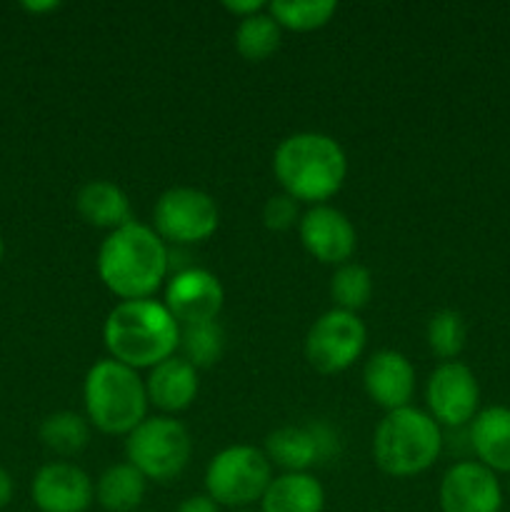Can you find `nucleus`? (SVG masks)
<instances>
[{"label":"nucleus","instance_id":"obj_1","mask_svg":"<svg viewBox=\"0 0 510 512\" xmlns=\"http://www.w3.org/2000/svg\"><path fill=\"white\" fill-rule=\"evenodd\" d=\"M98 275L105 288L120 300L153 298L170 275V248L163 238L140 220L103 238L98 248Z\"/></svg>","mask_w":510,"mask_h":512},{"label":"nucleus","instance_id":"obj_2","mask_svg":"<svg viewBox=\"0 0 510 512\" xmlns=\"http://www.w3.org/2000/svg\"><path fill=\"white\" fill-rule=\"evenodd\" d=\"M273 175L285 195L305 205H325L340 193L348 178V155L328 133L303 130L278 143Z\"/></svg>","mask_w":510,"mask_h":512},{"label":"nucleus","instance_id":"obj_3","mask_svg":"<svg viewBox=\"0 0 510 512\" xmlns=\"http://www.w3.org/2000/svg\"><path fill=\"white\" fill-rule=\"evenodd\" d=\"M108 355L133 370H150L178 355L180 323L155 298L120 300L103 323Z\"/></svg>","mask_w":510,"mask_h":512},{"label":"nucleus","instance_id":"obj_4","mask_svg":"<svg viewBox=\"0 0 510 512\" xmlns=\"http://www.w3.org/2000/svg\"><path fill=\"white\" fill-rule=\"evenodd\" d=\"M85 418L103 435L128 438L148 418L145 378L113 358L95 360L83 383Z\"/></svg>","mask_w":510,"mask_h":512},{"label":"nucleus","instance_id":"obj_5","mask_svg":"<svg viewBox=\"0 0 510 512\" xmlns=\"http://www.w3.org/2000/svg\"><path fill=\"white\" fill-rule=\"evenodd\" d=\"M445 448L443 428L428 410H390L373 433V460L390 478H415L438 463Z\"/></svg>","mask_w":510,"mask_h":512},{"label":"nucleus","instance_id":"obj_6","mask_svg":"<svg viewBox=\"0 0 510 512\" xmlns=\"http://www.w3.org/2000/svg\"><path fill=\"white\" fill-rule=\"evenodd\" d=\"M193 458L190 430L173 415H148L125 438V460L153 483L180 478Z\"/></svg>","mask_w":510,"mask_h":512},{"label":"nucleus","instance_id":"obj_7","mask_svg":"<svg viewBox=\"0 0 510 512\" xmlns=\"http://www.w3.org/2000/svg\"><path fill=\"white\" fill-rule=\"evenodd\" d=\"M273 478V463L263 448L230 445L210 458L205 468V495H210L220 508L248 510L263 500Z\"/></svg>","mask_w":510,"mask_h":512},{"label":"nucleus","instance_id":"obj_8","mask_svg":"<svg viewBox=\"0 0 510 512\" xmlns=\"http://www.w3.org/2000/svg\"><path fill=\"white\" fill-rule=\"evenodd\" d=\"M220 225V208L215 198L193 185H175L160 193L153 205V230L168 245L205 243Z\"/></svg>","mask_w":510,"mask_h":512},{"label":"nucleus","instance_id":"obj_9","mask_svg":"<svg viewBox=\"0 0 510 512\" xmlns=\"http://www.w3.org/2000/svg\"><path fill=\"white\" fill-rule=\"evenodd\" d=\"M368 343V328L360 315L328 310L310 325L305 335V360L320 375H338L353 368Z\"/></svg>","mask_w":510,"mask_h":512},{"label":"nucleus","instance_id":"obj_10","mask_svg":"<svg viewBox=\"0 0 510 512\" xmlns=\"http://www.w3.org/2000/svg\"><path fill=\"white\" fill-rule=\"evenodd\" d=\"M263 453L283 473H310L340 455V435L325 420L305 425H283L265 438Z\"/></svg>","mask_w":510,"mask_h":512},{"label":"nucleus","instance_id":"obj_11","mask_svg":"<svg viewBox=\"0 0 510 512\" xmlns=\"http://www.w3.org/2000/svg\"><path fill=\"white\" fill-rule=\"evenodd\" d=\"M425 405L440 428H468L480 413L478 378L460 360L440 363L425 383Z\"/></svg>","mask_w":510,"mask_h":512},{"label":"nucleus","instance_id":"obj_12","mask_svg":"<svg viewBox=\"0 0 510 512\" xmlns=\"http://www.w3.org/2000/svg\"><path fill=\"white\" fill-rule=\"evenodd\" d=\"M163 305L180 325L218 320L220 310L225 305L223 283L210 270L190 265V268L168 275L163 290Z\"/></svg>","mask_w":510,"mask_h":512},{"label":"nucleus","instance_id":"obj_13","mask_svg":"<svg viewBox=\"0 0 510 512\" xmlns=\"http://www.w3.org/2000/svg\"><path fill=\"white\" fill-rule=\"evenodd\" d=\"M298 235L310 258L323 265L350 263L358 248V230L343 210L333 205H313L298 223Z\"/></svg>","mask_w":510,"mask_h":512},{"label":"nucleus","instance_id":"obj_14","mask_svg":"<svg viewBox=\"0 0 510 512\" xmlns=\"http://www.w3.org/2000/svg\"><path fill=\"white\" fill-rule=\"evenodd\" d=\"M438 503L443 512H500L503 485L478 460H458L440 478Z\"/></svg>","mask_w":510,"mask_h":512},{"label":"nucleus","instance_id":"obj_15","mask_svg":"<svg viewBox=\"0 0 510 512\" xmlns=\"http://www.w3.org/2000/svg\"><path fill=\"white\" fill-rule=\"evenodd\" d=\"M30 498L40 512H88L95 503V483L80 465L55 460L33 475Z\"/></svg>","mask_w":510,"mask_h":512},{"label":"nucleus","instance_id":"obj_16","mask_svg":"<svg viewBox=\"0 0 510 512\" xmlns=\"http://www.w3.org/2000/svg\"><path fill=\"white\" fill-rule=\"evenodd\" d=\"M363 388L385 413L408 408L415 395V368L400 350H378L365 360Z\"/></svg>","mask_w":510,"mask_h":512},{"label":"nucleus","instance_id":"obj_17","mask_svg":"<svg viewBox=\"0 0 510 512\" xmlns=\"http://www.w3.org/2000/svg\"><path fill=\"white\" fill-rule=\"evenodd\" d=\"M148 403L160 410V415H178L195 403L200 393V370H195L180 355L163 360L150 368L145 378Z\"/></svg>","mask_w":510,"mask_h":512},{"label":"nucleus","instance_id":"obj_18","mask_svg":"<svg viewBox=\"0 0 510 512\" xmlns=\"http://www.w3.org/2000/svg\"><path fill=\"white\" fill-rule=\"evenodd\" d=\"M468 445L475 460L488 470L510 475V408L490 405L468 425Z\"/></svg>","mask_w":510,"mask_h":512},{"label":"nucleus","instance_id":"obj_19","mask_svg":"<svg viewBox=\"0 0 510 512\" xmlns=\"http://www.w3.org/2000/svg\"><path fill=\"white\" fill-rule=\"evenodd\" d=\"M75 210L90 228L108 230V233L133 220L130 198L125 195V190L113 180L103 178L80 185V190L75 193Z\"/></svg>","mask_w":510,"mask_h":512},{"label":"nucleus","instance_id":"obj_20","mask_svg":"<svg viewBox=\"0 0 510 512\" xmlns=\"http://www.w3.org/2000/svg\"><path fill=\"white\" fill-rule=\"evenodd\" d=\"M325 488L313 473H283L270 480L260 512H323Z\"/></svg>","mask_w":510,"mask_h":512},{"label":"nucleus","instance_id":"obj_21","mask_svg":"<svg viewBox=\"0 0 510 512\" xmlns=\"http://www.w3.org/2000/svg\"><path fill=\"white\" fill-rule=\"evenodd\" d=\"M148 480L133 465L115 463L95 480V503L105 512H138L145 500Z\"/></svg>","mask_w":510,"mask_h":512},{"label":"nucleus","instance_id":"obj_22","mask_svg":"<svg viewBox=\"0 0 510 512\" xmlns=\"http://www.w3.org/2000/svg\"><path fill=\"white\" fill-rule=\"evenodd\" d=\"M38 438L50 453L60 458H75L90 445V423L85 415L73 413V410H58L43 418Z\"/></svg>","mask_w":510,"mask_h":512},{"label":"nucleus","instance_id":"obj_23","mask_svg":"<svg viewBox=\"0 0 510 512\" xmlns=\"http://www.w3.org/2000/svg\"><path fill=\"white\" fill-rule=\"evenodd\" d=\"M280 43H283V28L275 23L268 8L250 15V18L238 20V28H235V50L245 60H250V63H263V60H268L270 55L278 53Z\"/></svg>","mask_w":510,"mask_h":512},{"label":"nucleus","instance_id":"obj_24","mask_svg":"<svg viewBox=\"0 0 510 512\" xmlns=\"http://www.w3.org/2000/svg\"><path fill=\"white\" fill-rule=\"evenodd\" d=\"M180 358L188 360L195 370H208L220 363L225 353V330L218 320L195 325H180Z\"/></svg>","mask_w":510,"mask_h":512},{"label":"nucleus","instance_id":"obj_25","mask_svg":"<svg viewBox=\"0 0 510 512\" xmlns=\"http://www.w3.org/2000/svg\"><path fill=\"white\" fill-rule=\"evenodd\" d=\"M373 298V275L365 265L350 263L338 265L330 275V300L333 308L345 310V313L358 315Z\"/></svg>","mask_w":510,"mask_h":512},{"label":"nucleus","instance_id":"obj_26","mask_svg":"<svg viewBox=\"0 0 510 512\" xmlns=\"http://www.w3.org/2000/svg\"><path fill=\"white\" fill-rule=\"evenodd\" d=\"M268 13L283 30L310 33L333 20V15L338 13V3L333 0H273L268 3Z\"/></svg>","mask_w":510,"mask_h":512},{"label":"nucleus","instance_id":"obj_27","mask_svg":"<svg viewBox=\"0 0 510 512\" xmlns=\"http://www.w3.org/2000/svg\"><path fill=\"white\" fill-rule=\"evenodd\" d=\"M425 340H428L430 353L438 360H443V363L458 360L465 350V343H468V328H465L463 315L450 308L433 313L428 320V328H425Z\"/></svg>","mask_w":510,"mask_h":512},{"label":"nucleus","instance_id":"obj_28","mask_svg":"<svg viewBox=\"0 0 510 512\" xmlns=\"http://www.w3.org/2000/svg\"><path fill=\"white\" fill-rule=\"evenodd\" d=\"M300 203L290 195L278 193L270 195L263 205V225L273 233H288V230L298 228L300 223Z\"/></svg>","mask_w":510,"mask_h":512},{"label":"nucleus","instance_id":"obj_29","mask_svg":"<svg viewBox=\"0 0 510 512\" xmlns=\"http://www.w3.org/2000/svg\"><path fill=\"white\" fill-rule=\"evenodd\" d=\"M223 8L228 10L230 15H235L238 20H243V18H250V15H255V13H260V10L268 8V3H263V0H235V3L233 0H225Z\"/></svg>","mask_w":510,"mask_h":512},{"label":"nucleus","instance_id":"obj_30","mask_svg":"<svg viewBox=\"0 0 510 512\" xmlns=\"http://www.w3.org/2000/svg\"><path fill=\"white\" fill-rule=\"evenodd\" d=\"M175 512H220V505L215 503L210 495L200 493V495H190V498H185L183 503L175 508Z\"/></svg>","mask_w":510,"mask_h":512},{"label":"nucleus","instance_id":"obj_31","mask_svg":"<svg viewBox=\"0 0 510 512\" xmlns=\"http://www.w3.org/2000/svg\"><path fill=\"white\" fill-rule=\"evenodd\" d=\"M15 495V480L5 468H0V510L8 508Z\"/></svg>","mask_w":510,"mask_h":512},{"label":"nucleus","instance_id":"obj_32","mask_svg":"<svg viewBox=\"0 0 510 512\" xmlns=\"http://www.w3.org/2000/svg\"><path fill=\"white\" fill-rule=\"evenodd\" d=\"M60 3L50 0V3H23V10L28 13H48V10H58Z\"/></svg>","mask_w":510,"mask_h":512},{"label":"nucleus","instance_id":"obj_33","mask_svg":"<svg viewBox=\"0 0 510 512\" xmlns=\"http://www.w3.org/2000/svg\"><path fill=\"white\" fill-rule=\"evenodd\" d=\"M3 255H5V243H3V235H0V263H3Z\"/></svg>","mask_w":510,"mask_h":512},{"label":"nucleus","instance_id":"obj_34","mask_svg":"<svg viewBox=\"0 0 510 512\" xmlns=\"http://www.w3.org/2000/svg\"><path fill=\"white\" fill-rule=\"evenodd\" d=\"M235 512H255V510H250V508H248V510H235ZM258 512H260V510H258Z\"/></svg>","mask_w":510,"mask_h":512},{"label":"nucleus","instance_id":"obj_35","mask_svg":"<svg viewBox=\"0 0 510 512\" xmlns=\"http://www.w3.org/2000/svg\"><path fill=\"white\" fill-rule=\"evenodd\" d=\"M508 495H510V480H508Z\"/></svg>","mask_w":510,"mask_h":512}]
</instances>
